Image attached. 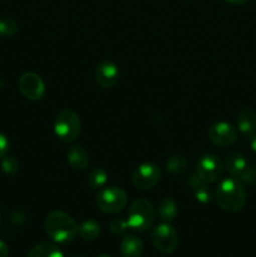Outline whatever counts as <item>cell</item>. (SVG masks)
<instances>
[{"instance_id": "cell-1", "label": "cell", "mask_w": 256, "mask_h": 257, "mask_svg": "<svg viewBox=\"0 0 256 257\" xmlns=\"http://www.w3.org/2000/svg\"><path fill=\"white\" fill-rule=\"evenodd\" d=\"M216 202L226 212H238L246 203V190L238 178H223L217 185L215 192Z\"/></svg>"}, {"instance_id": "cell-2", "label": "cell", "mask_w": 256, "mask_h": 257, "mask_svg": "<svg viewBox=\"0 0 256 257\" xmlns=\"http://www.w3.org/2000/svg\"><path fill=\"white\" fill-rule=\"evenodd\" d=\"M45 231L57 243L72 242L78 235V225L74 218L64 211H52L45 220Z\"/></svg>"}, {"instance_id": "cell-3", "label": "cell", "mask_w": 256, "mask_h": 257, "mask_svg": "<svg viewBox=\"0 0 256 257\" xmlns=\"http://www.w3.org/2000/svg\"><path fill=\"white\" fill-rule=\"evenodd\" d=\"M156 211L152 202L146 198L136 200L128 210L127 222L131 230L136 232H146L155 222Z\"/></svg>"}, {"instance_id": "cell-4", "label": "cell", "mask_w": 256, "mask_h": 257, "mask_svg": "<svg viewBox=\"0 0 256 257\" xmlns=\"http://www.w3.org/2000/svg\"><path fill=\"white\" fill-rule=\"evenodd\" d=\"M80 118L75 110L70 108H64L57 114L54 120V133L58 140L64 143H72L79 137Z\"/></svg>"}, {"instance_id": "cell-5", "label": "cell", "mask_w": 256, "mask_h": 257, "mask_svg": "<svg viewBox=\"0 0 256 257\" xmlns=\"http://www.w3.org/2000/svg\"><path fill=\"white\" fill-rule=\"evenodd\" d=\"M97 205L102 212L114 215L127 205V193L123 188L115 186L102 188L97 195Z\"/></svg>"}, {"instance_id": "cell-6", "label": "cell", "mask_w": 256, "mask_h": 257, "mask_svg": "<svg viewBox=\"0 0 256 257\" xmlns=\"http://www.w3.org/2000/svg\"><path fill=\"white\" fill-rule=\"evenodd\" d=\"M151 241L156 250L171 255L178 247V233L170 222H162L152 230Z\"/></svg>"}, {"instance_id": "cell-7", "label": "cell", "mask_w": 256, "mask_h": 257, "mask_svg": "<svg viewBox=\"0 0 256 257\" xmlns=\"http://www.w3.org/2000/svg\"><path fill=\"white\" fill-rule=\"evenodd\" d=\"M223 166L231 176L238 178L242 183H253L256 181V170L248 165L245 156L237 151H231L227 153Z\"/></svg>"}, {"instance_id": "cell-8", "label": "cell", "mask_w": 256, "mask_h": 257, "mask_svg": "<svg viewBox=\"0 0 256 257\" xmlns=\"http://www.w3.org/2000/svg\"><path fill=\"white\" fill-rule=\"evenodd\" d=\"M223 171H225V166L222 161L218 156L212 155V153L203 155L196 162L195 172L203 183H213L220 181Z\"/></svg>"}, {"instance_id": "cell-9", "label": "cell", "mask_w": 256, "mask_h": 257, "mask_svg": "<svg viewBox=\"0 0 256 257\" xmlns=\"http://www.w3.org/2000/svg\"><path fill=\"white\" fill-rule=\"evenodd\" d=\"M162 178V171L156 163L145 162L136 167L132 173V183L141 191H148L155 187Z\"/></svg>"}, {"instance_id": "cell-10", "label": "cell", "mask_w": 256, "mask_h": 257, "mask_svg": "<svg viewBox=\"0 0 256 257\" xmlns=\"http://www.w3.org/2000/svg\"><path fill=\"white\" fill-rule=\"evenodd\" d=\"M207 137L217 147H231L237 140V130L228 122H216L208 128Z\"/></svg>"}, {"instance_id": "cell-11", "label": "cell", "mask_w": 256, "mask_h": 257, "mask_svg": "<svg viewBox=\"0 0 256 257\" xmlns=\"http://www.w3.org/2000/svg\"><path fill=\"white\" fill-rule=\"evenodd\" d=\"M20 93L29 100H40L45 94V84L37 73L28 72L20 75L18 80Z\"/></svg>"}, {"instance_id": "cell-12", "label": "cell", "mask_w": 256, "mask_h": 257, "mask_svg": "<svg viewBox=\"0 0 256 257\" xmlns=\"http://www.w3.org/2000/svg\"><path fill=\"white\" fill-rule=\"evenodd\" d=\"M94 78L98 85L109 89L119 82V69L110 60H103L95 67Z\"/></svg>"}, {"instance_id": "cell-13", "label": "cell", "mask_w": 256, "mask_h": 257, "mask_svg": "<svg viewBox=\"0 0 256 257\" xmlns=\"http://www.w3.org/2000/svg\"><path fill=\"white\" fill-rule=\"evenodd\" d=\"M237 128L245 137L250 138L256 132V112L250 107L242 108L237 115Z\"/></svg>"}, {"instance_id": "cell-14", "label": "cell", "mask_w": 256, "mask_h": 257, "mask_svg": "<svg viewBox=\"0 0 256 257\" xmlns=\"http://www.w3.org/2000/svg\"><path fill=\"white\" fill-rule=\"evenodd\" d=\"M119 248L123 257H142L145 251L142 240L136 235H125L120 241Z\"/></svg>"}, {"instance_id": "cell-15", "label": "cell", "mask_w": 256, "mask_h": 257, "mask_svg": "<svg viewBox=\"0 0 256 257\" xmlns=\"http://www.w3.org/2000/svg\"><path fill=\"white\" fill-rule=\"evenodd\" d=\"M67 160L70 167L77 171H83L89 165V157L84 148L80 145H74L68 150Z\"/></svg>"}, {"instance_id": "cell-16", "label": "cell", "mask_w": 256, "mask_h": 257, "mask_svg": "<svg viewBox=\"0 0 256 257\" xmlns=\"http://www.w3.org/2000/svg\"><path fill=\"white\" fill-rule=\"evenodd\" d=\"M27 257H64V255L55 243L40 242L30 248Z\"/></svg>"}, {"instance_id": "cell-17", "label": "cell", "mask_w": 256, "mask_h": 257, "mask_svg": "<svg viewBox=\"0 0 256 257\" xmlns=\"http://www.w3.org/2000/svg\"><path fill=\"white\" fill-rule=\"evenodd\" d=\"M100 225L97 221L88 218L78 226V235L85 241H94L100 236Z\"/></svg>"}, {"instance_id": "cell-18", "label": "cell", "mask_w": 256, "mask_h": 257, "mask_svg": "<svg viewBox=\"0 0 256 257\" xmlns=\"http://www.w3.org/2000/svg\"><path fill=\"white\" fill-rule=\"evenodd\" d=\"M178 213V207L177 203L173 198L171 197H165L160 201V205H158V216L161 217V220L163 222H171L176 218Z\"/></svg>"}, {"instance_id": "cell-19", "label": "cell", "mask_w": 256, "mask_h": 257, "mask_svg": "<svg viewBox=\"0 0 256 257\" xmlns=\"http://www.w3.org/2000/svg\"><path fill=\"white\" fill-rule=\"evenodd\" d=\"M188 161L182 153H176V155L171 156L166 162V170L171 173V175H182L186 170H187Z\"/></svg>"}, {"instance_id": "cell-20", "label": "cell", "mask_w": 256, "mask_h": 257, "mask_svg": "<svg viewBox=\"0 0 256 257\" xmlns=\"http://www.w3.org/2000/svg\"><path fill=\"white\" fill-rule=\"evenodd\" d=\"M108 181V173L104 168L95 167L88 175V186L92 190H102Z\"/></svg>"}, {"instance_id": "cell-21", "label": "cell", "mask_w": 256, "mask_h": 257, "mask_svg": "<svg viewBox=\"0 0 256 257\" xmlns=\"http://www.w3.org/2000/svg\"><path fill=\"white\" fill-rule=\"evenodd\" d=\"M18 32V23L12 17L0 18V35L2 37H13Z\"/></svg>"}, {"instance_id": "cell-22", "label": "cell", "mask_w": 256, "mask_h": 257, "mask_svg": "<svg viewBox=\"0 0 256 257\" xmlns=\"http://www.w3.org/2000/svg\"><path fill=\"white\" fill-rule=\"evenodd\" d=\"M0 168H2L3 172L5 175L13 176L19 171V162L15 157L12 156H5L2 158V162H0Z\"/></svg>"}, {"instance_id": "cell-23", "label": "cell", "mask_w": 256, "mask_h": 257, "mask_svg": "<svg viewBox=\"0 0 256 257\" xmlns=\"http://www.w3.org/2000/svg\"><path fill=\"white\" fill-rule=\"evenodd\" d=\"M128 228H130V226H128L127 220H123V218H114L109 225L110 232L115 236L124 235Z\"/></svg>"}, {"instance_id": "cell-24", "label": "cell", "mask_w": 256, "mask_h": 257, "mask_svg": "<svg viewBox=\"0 0 256 257\" xmlns=\"http://www.w3.org/2000/svg\"><path fill=\"white\" fill-rule=\"evenodd\" d=\"M193 192H195V197L198 202L201 203H207L211 201V193L210 190L206 187L205 185L200 186V187L193 188Z\"/></svg>"}, {"instance_id": "cell-25", "label": "cell", "mask_w": 256, "mask_h": 257, "mask_svg": "<svg viewBox=\"0 0 256 257\" xmlns=\"http://www.w3.org/2000/svg\"><path fill=\"white\" fill-rule=\"evenodd\" d=\"M10 150V141L4 133L0 132V158L8 156V152Z\"/></svg>"}, {"instance_id": "cell-26", "label": "cell", "mask_w": 256, "mask_h": 257, "mask_svg": "<svg viewBox=\"0 0 256 257\" xmlns=\"http://www.w3.org/2000/svg\"><path fill=\"white\" fill-rule=\"evenodd\" d=\"M9 256V247L4 241L0 240V257H8Z\"/></svg>"}, {"instance_id": "cell-27", "label": "cell", "mask_w": 256, "mask_h": 257, "mask_svg": "<svg viewBox=\"0 0 256 257\" xmlns=\"http://www.w3.org/2000/svg\"><path fill=\"white\" fill-rule=\"evenodd\" d=\"M225 2L230 3V4L232 5H243L246 4V3L250 2V0H225Z\"/></svg>"}, {"instance_id": "cell-28", "label": "cell", "mask_w": 256, "mask_h": 257, "mask_svg": "<svg viewBox=\"0 0 256 257\" xmlns=\"http://www.w3.org/2000/svg\"><path fill=\"white\" fill-rule=\"evenodd\" d=\"M250 146L253 152H256V132L250 137Z\"/></svg>"}, {"instance_id": "cell-29", "label": "cell", "mask_w": 256, "mask_h": 257, "mask_svg": "<svg viewBox=\"0 0 256 257\" xmlns=\"http://www.w3.org/2000/svg\"><path fill=\"white\" fill-rule=\"evenodd\" d=\"M97 257H110V256H108V255H105V253H99V255H98Z\"/></svg>"}, {"instance_id": "cell-30", "label": "cell", "mask_w": 256, "mask_h": 257, "mask_svg": "<svg viewBox=\"0 0 256 257\" xmlns=\"http://www.w3.org/2000/svg\"><path fill=\"white\" fill-rule=\"evenodd\" d=\"M0 218H2V213H0Z\"/></svg>"}, {"instance_id": "cell-31", "label": "cell", "mask_w": 256, "mask_h": 257, "mask_svg": "<svg viewBox=\"0 0 256 257\" xmlns=\"http://www.w3.org/2000/svg\"><path fill=\"white\" fill-rule=\"evenodd\" d=\"M75 257H80V256H75Z\"/></svg>"}]
</instances>
